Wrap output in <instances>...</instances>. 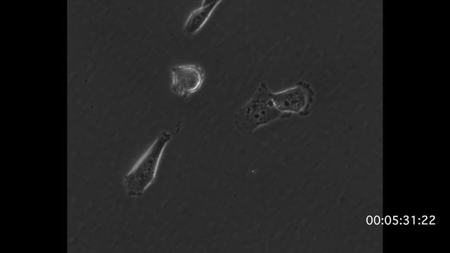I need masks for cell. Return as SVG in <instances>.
Returning <instances> with one entry per match:
<instances>
[{"label":"cell","mask_w":450,"mask_h":253,"mask_svg":"<svg viewBox=\"0 0 450 253\" xmlns=\"http://www.w3.org/2000/svg\"><path fill=\"white\" fill-rule=\"evenodd\" d=\"M271 92L266 82L259 83L251 98L234 115L238 131L249 135L278 119L288 117L277 109Z\"/></svg>","instance_id":"1"},{"label":"cell","mask_w":450,"mask_h":253,"mask_svg":"<svg viewBox=\"0 0 450 253\" xmlns=\"http://www.w3.org/2000/svg\"><path fill=\"white\" fill-rule=\"evenodd\" d=\"M314 90L307 82L300 80L284 90L271 92L277 109L288 117L293 115L307 117L314 99Z\"/></svg>","instance_id":"3"},{"label":"cell","mask_w":450,"mask_h":253,"mask_svg":"<svg viewBox=\"0 0 450 253\" xmlns=\"http://www.w3.org/2000/svg\"><path fill=\"white\" fill-rule=\"evenodd\" d=\"M172 91L186 98L200 89L205 79V71L198 64L174 65L171 69Z\"/></svg>","instance_id":"4"},{"label":"cell","mask_w":450,"mask_h":253,"mask_svg":"<svg viewBox=\"0 0 450 253\" xmlns=\"http://www.w3.org/2000/svg\"><path fill=\"white\" fill-rule=\"evenodd\" d=\"M367 222H368V223H369V224L372 223V218H371V216H368V217L367 218Z\"/></svg>","instance_id":"6"},{"label":"cell","mask_w":450,"mask_h":253,"mask_svg":"<svg viewBox=\"0 0 450 253\" xmlns=\"http://www.w3.org/2000/svg\"><path fill=\"white\" fill-rule=\"evenodd\" d=\"M221 0H204L202 5L193 10L184 24L183 32L188 37L197 34L207 22Z\"/></svg>","instance_id":"5"},{"label":"cell","mask_w":450,"mask_h":253,"mask_svg":"<svg viewBox=\"0 0 450 253\" xmlns=\"http://www.w3.org/2000/svg\"><path fill=\"white\" fill-rule=\"evenodd\" d=\"M172 138L163 130L123 178V186L129 197H139L154 183L165 149Z\"/></svg>","instance_id":"2"}]
</instances>
